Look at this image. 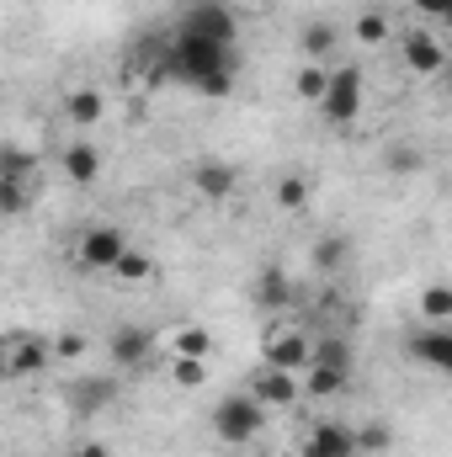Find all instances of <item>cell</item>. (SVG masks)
<instances>
[{"label":"cell","mask_w":452,"mask_h":457,"mask_svg":"<svg viewBox=\"0 0 452 457\" xmlns=\"http://www.w3.org/2000/svg\"><path fill=\"white\" fill-rule=\"evenodd\" d=\"M48 345H54V361H75V356L91 351V341L80 330H59V336H48Z\"/></svg>","instance_id":"1f68e13d"},{"label":"cell","mask_w":452,"mask_h":457,"mask_svg":"<svg viewBox=\"0 0 452 457\" xmlns=\"http://www.w3.org/2000/svg\"><path fill=\"white\" fill-rule=\"evenodd\" d=\"M160 64H165V80H176V86H187V91H192L197 80L224 75V70H234L239 59H234V48H224V43H208V37H197V32H181V27H176V37L165 43Z\"/></svg>","instance_id":"6da1fadb"},{"label":"cell","mask_w":452,"mask_h":457,"mask_svg":"<svg viewBox=\"0 0 452 457\" xmlns=\"http://www.w3.org/2000/svg\"><path fill=\"white\" fill-rule=\"evenodd\" d=\"M399 59H405V70H410L415 80H431V75L448 70V43L421 21V27H405V32H399Z\"/></svg>","instance_id":"52a82bcc"},{"label":"cell","mask_w":452,"mask_h":457,"mask_svg":"<svg viewBox=\"0 0 452 457\" xmlns=\"http://www.w3.org/2000/svg\"><path fill=\"white\" fill-rule=\"evenodd\" d=\"M234 187H239V165L234 160H197L192 165V192L203 197V203H224V197H234Z\"/></svg>","instance_id":"8fae6325"},{"label":"cell","mask_w":452,"mask_h":457,"mask_svg":"<svg viewBox=\"0 0 452 457\" xmlns=\"http://www.w3.org/2000/svg\"><path fill=\"white\" fill-rule=\"evenodd\" d=\"M351 447H356V457H383L394 447V431H389L383 420H362V426L351 431Z\"/></svg>","instance_id":"d4e9b609"},{"label":"cell","mask_w":452,"mask_h":457,"mask_svg":"<svg viewBox=\"0 0 452 457\" xmlns=\"http://www.w3.org/2000/svg\"><path fill=\"white\" fill-rule=\"evenodd\" d=\"M309 361L351 372V341H346V336H314V356H309Z\"/></svg>","instance_id":"f546056e"},{"label":"cell","mask_w":452,"mask_h":457,"mask_svg":"<svg viewBox=\"0 0 452 457\" xmlns=\"http://www.w3.org/2000/svg\"><path fill=\"white\" fill-rule=\"evenodd\" d=\"M38 203V176H0V219H21Z\"/></svg>","instance_id":"44dd1931"},{"label":"cell","mask_w":452,"mask_h":457,"mask_svg":"<svg viewBox=\"0 0 452 457\" xmlns=\"http://www.w3.org/2000/svg\"><path fill=\"white\" fill-rule=\"evenodd\" d=\"M389 165H394V170H415V165H421V154H415V149H394V154H389Z\"/></svg>","instance_id":"e575fe53"},{"label":"cell","mask_w":452,"mask_h":457,"mask_svg":"<svg viewBox=\"0 0 452 457\" xmlns=\"http://www.w3.org/2000/svg\"><path fill=\"white\" fill-rule=\"evenodd\" d=\"M245 394L261 404V410H293L304 394H298V372H282V367H255L250 372V383H245Z\"/></svg>","instance_id":"9c48e42d"},{"label":"cell","mask_w":452,"mask_h":457,"mask_svg":"<svg viewBox=\"0 0 452 457\" xmlns=\"http://www.w3.org/2000/svg\"><path fill=\"white\" fill-rule=\"evenodd\" d=\"M272 203H277L282 213H304V208H309V176H298V170L277 176V187H272Z\"/></svg>","instance_id":"cb8c5ba5"},{"label":"cell","mask_w":452,"mask_h":457,"mask_svg":"<svg viewBox=\"0 0 452 457\" xmlns=\"http://www.w3.org/2000/svg\"><path fill=\"white\" fill-rule=\"evenodd\" d=\"M107 356H113V367H122V372L144 367V361L155 356V330H144V325H117L113 336H107Z\"/></svg>","instance_id":"7c38bea8"},{"label":"cell","mask_w":452,"mask_h":457,"mask_svg":"<svg viewBox=\"0 0 452 457\" xmlns=\"http://www.w3.org/2000/svg\"><path fill=\"white\" fill-rule=\"evenodd\" d=\"M298 457H356V447H351V426H336V420L309 426L304 442H298Z\"/></svg>","instance_id":"5bb4252c"},{"label":"cell","mask_w":452,"mask_h":457,"mask_svg":"<svg viewBox=\"0 0 452 457\" xmlns=\"http://www.w3.org/2000/svg\"><path fill=\"white\" fill-rule=\"evenodd\" d=\"M304 59H309V64H336L340 59V32L325 16H314V21L304 27Z\"/></svg>","instance_id":"ffe728a7"},{"label":"cell","mask_w":452,"mask_h":457,"mask_svg":"<svg viewBox=\"0 0 452 457\" xmlns=\"http://www.w3.org/2000/svg\"><path fill=\"white\" fill-rule=\"evenodd\" d=\"M70 399H75V410H102L107 399H117V383L113 378H80L70 388Z\"/></svg>","instance_id":"4316f807"},{"label":"cell","mask_w":452,"mask_h":457,"mask_svg":"<svg viewBox=\"0 0 452 457\" xmlns=\"http://www.w3.org/2000/svg\"><path fill=\"white\" fill-rule=\"evenodd\" d=\"M325 75H331V64H298V75H293V91H298V102H309V107H320V96H325Z\"/></svg>","instance_id":"83f0119b"},{"label":"cell","mask_w":452,"mask_h":457,"mask_svg":"<svg viewBox=\"0 0 452 457\" xmlns=\"http://www.w3.org/2000/svg\"><path fill=\"white\" fill-rule=\"evenodd\" d=\"M410 356L431 372H452V325H426L410 336Z\"/></svg>","instance_id":"4fadbf2b"},{"label":"cell","mask_w":452,"mask_h":457,"mask_svg":"<svg viewBox=\"0 0 452 457\" xmlns=\"http://www.w3.org/2000/svg\"><path fill=\"white\" fill-rule=\"evenodd\" d=\"M59 165H64L70 187H96V181H102V154H96L91 144H64Z\"/></svg>","instance_id":"d6986e66"},{"label":"cell","mask_w":452,"mask_h":457,"mask_svg":"<svg viewBox=\"0 0 452 457\" xmlns=\"http://www.w3.org/2000/svg\"><path fill=\"white\" fill-rule=\"evenodd\" d=\"M155 356H203L208 361L213 356V330L197 325V320H181V325L155 336Z\"/></svg>","instance_id":"30bf717a"},{"label":"cell","mask_w":452,"mask_h":457,"mask_svg":"<svg viewBox=\"0 0 452 457\" xmlns=\"http://www.w3.org/2000/svg\"><path fill=\"white\" fill-rule=\"evenodd\" d=\"M255 303H261L266 314H282V309L293 303V277H288L282 266H261V271H255Z\"/></svg>","instance_id":"e0dca14e"},{"label":"cell","mask_w":452,"mask_h":457,"mask_svg":"<svg viewBox=\"0 0 452 457\" xmlns=\"http://www.w3.org/2000/svg\"><path fill=\"white\" fill-rule=\"evenodd\" d=\"M122 250H128V234H122L117 224H86V228H80V239H75V266H80V271L107 277Z\"/></svg>","instance_id":"8992f818"},{"label":"cell","mask_w":452,"mask_h":457,"mask_svg":"<svg viewBox=\"0 0 452 457\" xmlns=\"http://www.w3.org/2000/svg\"><path fill=\"white\" fill-rule=\"evenodd\" d=\"M224 5H229V11H234V5H250V0H224Z\"/></svg>","instance_id":"d590c367"},{"label":"cell","mask_w":452,"mask_h":457,"mask_svg":"<svg viewBox=\"0 0 452 457\" xmlns=\"http://www.w3.org/2000/svg\"><path fill=\"white\" fill-rule=\"evenodd\" d=\"M261 431H266V410H261L245 388L213 404V436H219L224 447H245V442H255Z\"/></svg>","instance_id":"277c9868"},{"label":"cell","mask_w":452,"mask_h":457,"mask_svg":"<svg viewBox=\"0 0 452 457\" xmlns=\"http://www.w3.org/2000/svg\"><path fill=\"white\" fill-rule=\"evenodd\" d=\"M59 112H64L70 128H96V122L107 117V91H96V86H70L64 102H59Z\"/></svg>","instance_id":"9a60e30c"},{"label":"cell","mask_w":452,"mask_h":457,"mask_svg":"<svg viewBox=\"0 0 452 457\" xmlns=\"http://www.w3.org/2000/svg\"><path fill=\"white\" fill-rule=\"evenodd\" d=\"M394 37V21L383 16V11H362V16H351V43H362V48H383Z\"/></svg>","instance_id":"7402d4cb"},{"label":"cell","mask_w":452,"mask_h":457,"mask_svg":"<svg viewBox=\"0 0 452 457\" xmlns=\"http://www.w3.org/2000/svg\"><path fill=\"white\" fill-rule=\"evenodd\" d=\"M0 176H38V149L5 138V144H0Z\"/></svg>","instance_id":"484cf974"},{"label":"cell","mask_w":452,"mask_h":457,"mask_svg":"<svg viewBox=\"0 0 452 457\" xmlns=\"http://www.w3.org/2000/svg\"><path fill=\"white\" fill-rule=\"evenodd\" d=\"M410 11H415V16H426V21H448L452 0H410Z\"/></svg>","instance_id":"836d02e7"},{"label":"cell","mask_w":452,"mask_h":457,"mask_svg":"<svg viewBox=\"0 0 452 457\" xmlns=\"http://www.w3.org/2000/svg\"><path fill=\"white\" fill-rule=\"evenodd\" d=\"M346 388H351V372H340V367H320V361H309L304 378H298V394H304V399H340Z\"/></svg>","instance_id":"ac0fdd59"},{"label":"cell","mask_w":452,"mask_h":457,"mask_svg":"<svg viewBox=\"0 0 452 457\" xmlns=\"http://www.w3.org/2000/svg\"><path fill=\"white\" fill-rule=\"evenodd\" d=\"M367 107V75L356 59H336L331 75H325V96H320V117L331 128H351Z\"/></svg>","instance_id":"7a4b0ae2"},{"label":"cell","mask_w":452,"mask_h":457,"mask_svg":"<svg viewBox=\"0 0 452 457\" xmlns=\"http://www.w3.org/2000/svg\"><path fill=\"white\" fill-rule=\"evenodd\" d=\"M415 309H421V320H426V325H448V320H452V287H448V282H431V287L421 293V303H415Z\"/></svg>","instance_id":"f1b7e54d"},{"label":"cell","mask_w":452,"mask_h":457,"mask_svg":"<svg viewBox=\"0 0 452 457\" xmlns=\"http://www.w3.org/2000/svg\"><path fill=\"white\" fill-rule=\"evenodd\" d=\"M192 91H197V96H208V102H224V96H234V70H224V75H208V80H197Z\"/></svg>","instance_id":"d6a6232c"},{"label":"cell","mask_w":452,"mask_h":457,"mask_svg":"<svg viewBox=\"0 0 452 457\" xmlns=\"http://www.w3.org/2000/svg\"><path fill=\"white\" fill-rule=\"evenodd\" d=\"M181 32H197V37H208V43L234 48V37H239V16L229 11L224 0H192L187 16H181Z\"/></svg>","instance_id":"ba28073f"},{"label":"cell","mask_w":452,"mask_h":457,"mask_svg":"<svg viewBox=\"0 0 452 457\" xmlns=\"http://www.w3.org/2000/svg\"><path fill=\"white\" fill-rule=\"evenodd\" d=\"M54 367V345L38 330H5L0 336V383H16V378H38Z\"/></svg>","instance_id":"3957f363"},{"label":"cell","mask_w":452,"mask_h":457,"mask_svg":"<svg viewBox=\"0 0 452 457\" xmlns=\"http://www.w3.org/2000/svg\"><path fill=\"white\" fill-rule=\"evenodd\" d=\"M107 277H113L117 287H149V282L160 277V261H155L149 250H133V245H128V250L117 255V266L107 271Z\"/></svg>","instance_id":"2e32d148"},{"label":"cell","mask_w":452,"mask_h":457,"mask_svg":"<svg viewBox=\"0 0 452 457\" xmlns=\"http://www.w3.org/2000/svg\"><path fill=\"white\" fill-rule=\"evenodd\" d=\"M346 250H351V245H346L340 234L314 239V266H320V271H340V266H346Z\"/></svg>","instance_id":"4dcf8cb0"},{"label":"cell","mask_w":452,"mask_h":457,"mask_svg":"<svg viewBox=\"0 0 452 457\" xmlns=\"http://www.w3.org/2000/svg\"><path fill=\"white\" fill-rule=\"evenodd\" d=\"M314 356V336L293 320H272L266 336H261V361L266 367H282V372H304Z\"/></svg>","instance_id":"5b68a950"},{"label":"cell","mask_w":452,"mask_h":457,"mask_svg":"<svg viewBox=\"0 0 452 457\" xmlns=\"http://www.w3.org/2000/svg\"><path fill=\"white\" fill-rule=\"evenodd\" d=\"M160 361H165V372H171L176 388H187V394L208 388V361L203 356H160Z\"/></svg>","instance_id":"603a6c76"}]
</instances>
